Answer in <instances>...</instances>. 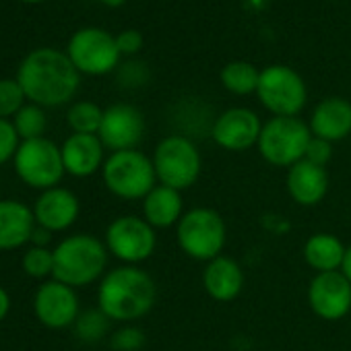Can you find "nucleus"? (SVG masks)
<instances>
[{"instance_id": "nucleus-28", "label": "nucleus", "mask_w": 351, "mask_h": 351, "mask_svg": "<svg viewBox=\"0 0 351 351\" xmlns=\"http://www.w3.org/2000/svg\"><path fill=\"white\" fill-rule=\"evenodd\" d=\"M23 271L34 279H44L54 271V250L48 246H32L23 254Z\"/></svg>"}, {"instance_id": "nucleus-7", "label": "nucleus", "mask_w": 351, "mask_h": 351, "mask_svg": "<svg viewBox=\"0 0 351 351\" xmlns=\"http://www.w3.org/2000/svg\"><path fill=\"white\" fill-rule=\"evenodd\" d=\"M310 141L312 130L298 116H275L263 124L256 147L267 163L291 167L304 159Z\"/></svg>"}, {"instance_id": "nucleus-4", "label": "nucleus", "mask_w": 351, "mask_h": 351, "mask_svg": "<svg viewBox=\"0 0 351 351\" xmlns=\"http://www.w3.org/2000/svg\"><path fill=\"white\" fill-rule=\"evenodd\" d=\"M106 189L124 201L145 199L157 184L153 159L136 149L112 153L101 167Z\"/></svg>"}, {"instance_id": "nucleus-12", "label": "nucleus", "mask_w": 351, "mask_h": 351, "mask_svg": "<svg viewBox=\"0 0 351 351\" xmlns=\"http://www.w3.org/2000/svg\"><path fill=\"white\" fill-rule=\"evenodd\" d=\"M34 312H36V318L44 326L54 328V330L75 324L81 314L75 287L60 283L56 279L44 281L36 291Z\"/></svg>"}, {"instance_id": "nucleus-31", "label": "nucleus", "mask_w": 351, "mask_h": 351, "mask_svg": "<svg viewBox=\"0 0 351 351\" xmlns=\"http://www.w3.org/2000/svg\"><path fill=\"white\" fill-rule=\"evenodd\" d=\"M19 145H21L19 143V134H17L13 122L0 118V165L15 157Z\"/></svg>"}, {"instance_id": "nucleus-24", "label": "nucleus", "mask_w": 351, "mask_h": 351, "mask_svg": "<svg viewBox=\"0 0 351 351\" xmlns=\"http://www.w3.org/2000/svg\"><path fill=\"white\" fill-rule=\"evenodd\" d=\"M261 73L250 62H230L221 71V83L228 91L236 95H248L258 89Z\"/></svg>"}, {"instance_id": "nucleus-5", "label": "nucleus", "mask_w": 351, "mask_h": 351, "mask_svg": "<svg viewBox=\"0 0 351 351\" xmlns=\"http://www.w3.org/2000/svg\"><path fill=\"white\" fill-rule=\"evenodd\" d=\"M153 167L159 184L173 191H186L201 176V151L189 136L169 134L155 147Z\"/></svg>"}, {"instance_id": "nucleus-25", "label": "nucleus", "mask_w": 351, "mask_h": 351, "mask_svg": "<svg viewBox=\"0 0 351 351\" xmlns=\"http://www.w3.org/2000/svg\"><path fill=\"white\" fill-rule=\"evenodd\" d=\"M69 126L73 132L79 134H97L101 120H104V110L93 104V101H79L69 110Z\"/></svg>"}, {"instance_id": "nucleus-16", "label": "nucleus", "mask_w": 351, "mask_h": 351, "mask_svg": "<svg viewBox=\"0 0 351 351\" xmlns=\"http://www.w3.org/2000/svg\"><path fill=\"white\" fill-rule=\"evenodd\" d=\"M79 211H81V205H79L77 195L62 186L44 191L34 205L36 223L48 232L69 230L77 221Z\"/></svg>"}, {"instance_id": "nucleus-29", "label": "nucleus", "mask_w": 351, "mask_h": 351, "mask_svg": "<svg viewBox=\"0 0 351 351\" xmlns=\"http://www.w3.org/2000/svg\"><path fill=\"white\" fill-rule=\"evenodd\" d=\"M25 91L19 81L3 79L0 81V118H15V114L25 106Z\"/></svg>"}, {"instance_id": "nucleus-34", "label": "nucleus", "mask_w": 351, "mask_h": 351, "mask_svg": "<svg viewBox=\"0 0 351 351\" xmlns=\"http://www.w3.org/2000/svg\"><path fill=\"white\" fill-rule=\"evenodd\" d=\"M120 54H136L143 48V36L134 29H126L116 38Z\"/></svg>"}, {"instance_id": "nucleus-18", "label": "nucleus", "mask_w": 351, "mask_h": 351, "mask_svg": "<svg viewBox=\"0 0 351 351\" xmlns=\"http://www.w3.org/2000/svg\"><path fill=\"white\" fill-rule=\"evenodd\" d=\"M287 193L302 207L318 205L328 193L326 169L306 159L293 163L287 171Z\"/></svg>"}, {"instance_id": "nucleus-22", "label": "nucleus", "mask_w": 351, "mask_h": 351, "mask_svg": "<svg viewBox=\"0 0 351 351\" xmlns=\"http://www.w3.org/2000/svg\"><path fill=\"white\" fill-rule=\"evenodd\" d=\"M184 215V203L180 191L157 184L145 199H143V217L151 228L163 230L169 226H178Z\"/></svg>"}, {"instance_id": "nucleus-23", "label": "nucleus", "mask_w": 351, "mask_h": 351, "mask_svg": "<svg viewBox=\"0 0 351 351\" xmlns=\"http://www.w3.org/2000/svg\"><path fill=\"white\" fill-rule=\"evenodd\" d=\"M347 248L332 234H314L304 244V258L316 273L341 271Z\"/></svg>"}, {"instance_id": "nucleus-37", "label": "nucleus", "mask_w": 351, "mask_h": 351, "mask_svg": "<svg viewBox=\"0 0 351 351\" xmlns=\"http://www.w3.org/2000/svg\"><path fill=\"white\" fill-rule=\"evenodd\" d=\"M341 273L351 281V246H349V248H347V252H345V261H343Z\"/></svg>"}, {"instance_id": "nucleus-17", "label": "nucleus", "mask_w": 351, "mask_h": 351, "mask_svg": "<svg viewBox=\"0 0 351 351\" xmlns=\"http://www.w3.org/2000/svg\"><path fill=\"white\" fill-rule=\"evenodd\" d=\"M104 149L106 147L97 134L73 132L60 147L66 173L75 176V178L93 176L99 167H104Z\"/></svg>"}, {"instance_id": "nucleus-13", "label": "nucleus", "mask_w": 351, "mask_h": 351, "mask_svg": "<svg viewBox=\"0 0 351 351\" xmlns=\"http://www.w3.org/2000/svg\"><path fill=\"white\" fill-rule=\"evenodd\" d=\"M308 304L322 320H341L351 310V281L341 271L316 273L308 287Z\"/></svg>"}, {"instance_id": "nucleus-1", "label": "nucleus", "mask_w": 351, "mask_h": 351, "mask_svg": "<svg viewBox=\"0 0 351 351\" xmlns=\"http://www.w3.org/2000/svg\"><path fill=\"white\" fill-rule=\"evenodd\" d=\"M17 81L36 106L54 108L73 99L81 79L69 54L42 48L21 62Z\"/></svg>"}, {"instance_id": "nucleus-14", "label": "nucleus", "mask_w": 351, "mask_h": 351, "mask_svg": "<svg viewBox=\"0 0 351 351\" xmlns=\"http://www.w3.org/2000/svg\"><path fill=\"white\" fill-rule=\"evenodd\" d=\"M145 134V118L143 114L128 104H114L104 110V120L99 126V141L104 147L116 151L134 149Z\"/></svg>"}, {"instance_id": "nucleus-15", "label": "nucleus", "mask_w": 351, "mask_h": 351, "mask_svg": "<svg viewBox=\"0 0 351 351\" xmlns=\"http://www.w3.org/2000/svg\"><path fill=\"white\" fill-rule=\"evenodd\" d=\"M263 124L258 116L248 108L226 110L211 128L213 141L228 151H246L258 143Z\"/></svg>"}, {"instance_id": "nucleus-35", "label": "nucleus", "mask_w": 351, "mask_h": 351, "mask_svg": "<svg viewBox=\"0 0 351 351\" xmlns=\"http://www.w3.org/2000/svg\"><path fill=\"white\" fill-rule=\"evenodd\" d=\"M50 238H52V232H48V230H44V228L38 226L36 232H34V236H32V244L34 246H48Z\"/></svg>"}, {"instance_id": "nucleus-2", "label": "nucleus", "mask_w": 351, "mask_h": 351, "mask_svg": "<svg viewBox=\"0 0 351 351\" xmlns=\"http://www.w3.org/2000/svg\"><path fill=\"white\" fill-rule=\"evenodd\" d=\"M155 298L157 289L151 275L132 265L112 269L97 289L99 310L116 322H132L147 316Z\"/></svg>"}, {"instance_id": "nucleus-39", "label": "nucleus", "mask_w": 351, "mask_h": 351, "mask_svg": "<svg viewBox=\"0 0 351 351\" xmlns=\"http://www.w3.org/2000/svg\"><path fill=\"white\" fill-rule=\"evenodd\" d=\"M25 3H40V0H25Z\"/></svg>"}, {"instance_id": "nucleus-20", "label": "nucleus", "mask_w": 351, "mask_h": 351, "mask_svg": "<svg viewBox=\"0 0 351 351\" xmlns=\"http://www.w3.org/2000/svg\"><path fill=\"white\" fill-rule=\"evenodd\" d=\"M312 136L324 138L328 143L343 141L351 134V104L343 97L322 99L310 118Z\"/></svg>"}, {"instance_id": "nucleus-9", "label": "nucleus", "mask_w": 351, "mask_h": 351, "mask_svg": "<svg viewBox=\"0 0 351 351\" xmlns=\"http://www.w3.org/2000/svg\"><path fill=\"white\" fill-rule=\"evenodd\" d=\"M256 95L275 116H298L308 99L304 79L289 66H267L261 71Z\"/></svg>"}, {"instance_id": "nucleus-30", "label": "nucleus", "mask_w": 351, "mask_h": 351, "mask_svg": "<svg viewBox=\"0 0 351 351\" xmlns=\"http://www.w3.org/2000/svg\"><path fill=\"white\" fill-rule=\"evenodd\" d=\"M110 343L114 351H138L145 345V335L134 326H124L112 335Z\"/></svg>"}, {"instance_id": "nucleus-38", "label": "nucleus", "mask_w": 351, "mask_h": 351, "mask_svg": "<svg viewBox=\"0 0 351 351\" xmlns=\"http://www.w3.org/2000/svg\"><path fill=\"white\" fill-rule=\"evenodd\" d=\"M104 5H108V7H120V5H124L126 0H101Z\"/></svg>"}, {"instance_id": "nucleus-10", "label": "nucleus", "mask_w": 351, "mask_h": 351, "mask_svg": "<svg viewBox=\"0 0 351 351\" xmlns=\"http://www.w3.org/2000/svg\"><path fill=\"white\" fill-rule=\"evenodd\" d=\"M157 236L145 217L122 215L116 217L106 230V248L126 265L147 261L155 252Z\"/></svg>"}, {"instance_id": "nucleus-33", "label": "nucleus", "mask_w": 351, "mask_h": 351, "mask_svg": "<svg viewBox=\"0 0 351 351\" xmlns=\"http://www.w3.org/2000/svg\"><path fill=\"white\" fill-rule=\"evenodd\" d=\"M330 157H332V143H328L324 138H318V136H312V141L308 143L304 159L310 161V163H316L320 167H326Z\"/></svg>"}, {"instance_id": "nucleus-32", "label": "nucleus", "mask_w": 351, "mask_h": 351, "mask_svg": "<svg viewBox=\"0 0 351 351\" xmlns=\"http://www.w3.org/2000/svg\"><path fill=\"white\" fill-rule=\"evenodd\" d=\"M149 81V69L143 62L130 60L120 66L118 71V83L122 87H141Z\"/></svg>"}, {"instance_id": "nucleus-6", "label": "nucleus", "mask_w": 351, "mask_h": 351, "mask_svg": "<svg viewBox=\"0 0 351 351\" xmlns=\"http://www.w3.org/2000/svg\"><path fill=\"white\" fill-rule=\"evenodd\" d=\"M228 228L223 217L209 207H197L182 215L176 228V240L182 252L195 261H213L221 256Z\"/></svg>"}, {"instance_id": "nucleus-3", "label": "nucleus", "mask_w": 351, "mask_h": 351, "mask_svg": "<svg viewBox=\"0 0 351 351\" xmlns=\"http://www.w3.org/2000/svg\"><path fill=\"white\" fill-rule=\"evenodd\" d=\"M108 265V248L101 240L89 234L64 238L54 248L52 277L71 287H85L97 281Z\"/></svg>"}, {"instance_id": "nucleus-8", "label": "nucleus", "mask_w": 351, "mask_h": 351, "mask_svg": "<svg viewBox=\"0 0 351 351\" xmlns=\"http://www.w3.org/2000/svg\"><path fill=\"white\" fill-rule=\"evenodd\" d=\"M13 163L19 178L27 186L40 189L42 193L58 186L62 176L66 173L60 147L46 136L21 141Z\"/></svg>"}, {"instance_id": "nucleus-36", "label": "nucleus", "mask_w": 351, "mask_h": 351, "mask_svg": "<svg viewBox=\"0 0 351 351\" xmlns=\"http://www.w3.org/2000/svg\"><path fill=\"white\" fill-rule=\"evenodd\" d=\"M9 310H11V295L5 287H0V322L9 316Z\"/></svg>"}, {"instance_id": "nucleus-19", "label": "nucleus", "mask_w": 351, "mask_h": 351, "mask_svg": "<svg viewBox=\"0 0 351 351\" xmlns=\"http://www.w3.org/2000/svg\"><path fill=\"white\" fill-rule=\"evenodd\" d=\"M34 209L15 199L0 201V250H15L32 242L36 232Z\"/></svg>"}, {"instance_id": "nucleus-11", "label": "nucleus", "mask_w": 351, "mask_h": 351, "mask_svg": "<svg viewBox=\"0 0 351 351\" xmlns=\"http://www.w3.org/2000/svg\"><path fill=\"white\" fill-rule=\"evenodd\" d=\"M69 58L79 73L106 75L118 66L120 50L116 38L97 27H85L71 38Z\"/></svg>"}, {"instance_id": "nucleus-21", "label": "nucleus", "mask_w": 351, "mask_h": 351, "mask_svg": "<svg viewBox=\"0 0 351 351\" xmlns=\"http://www.w3.org/2000/svg\"><path fill=\"white\" fill-rule=\"evenodd\" d=\"M205 291L217 302H232L244 287L242 267L230 256H217L207 263L203 271Z\"/></svg>"}, {"instance_id": "nucleus-27", "label": "nucleus", "mask_w": 351, "mask_h": 351, "mask_svg": "<svg viewBox=\"0 0 351 351\" xmlns=\"http://www.w3.org/2000/svg\"><path fill=\"white\" fill-rule=\"evenodd\" d=\"M108 326H110V318L99 308L85 310L79 314L75 322V335L85 343H97L99 339L106 337Z\"/></svg>"}, {"instance_id": "nucleus-26", "label": "nucleus", "mask_w": 351, "mask_h": 351, "mask_svg": "<svg viewBox=\"0 0 351 351\" xmlns=\"http://www.w3.org/2000/svg\"><path fill=\"white\" fill-rule=\"evenodd\" d=\"M13 126L19 134V138L23 141H32V138H40L44 136V130L48 126V118L44 114V110L36 104L23 106L13 120Z\"/></svg>"}]
</instances>
